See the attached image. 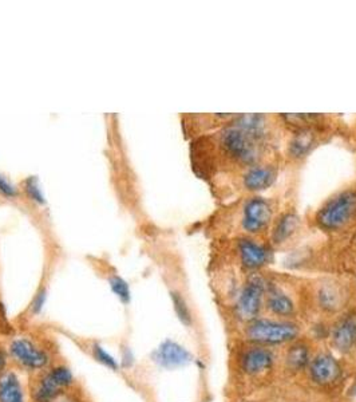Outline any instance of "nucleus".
Masks as SVG:
<instances>
[{
	"label": "nucleus",
	"mask_w": 356,
	"mask_h": 402,
	"mask_svg": "<svg viewBox=\"0 0 356 402\" xmlns=\"http://www.w3.org/2000/svg\"><path fill=\"white\" fill-rule=\"evenodd\" d=\"M172 298H173L174 310H176V313H177L179 321H181L184 325H188V326H189V325L192 323V316H191V311H189V309H188L185 300H184V298H182L179 294H177V293L172 294Z\"/></svg>",
	"instance_id": "obj_18"
},
{
	"label": "nucleus",
	"mask_w": 356,
	"mask_h": 402,
	"mask_svg": "<svg viewBox=\"0 0 356 402\" xmlns=\"http://www.w3.org/2000/svg\"><path fill=\"white\" fill-rule=\"evenodd\" d=\"M6 365H7V354L3 349H0V373L6 369Z\"/></svg>",
	"instance_id": "obj_22"
},
{
	"label": "nucleus",
	"mask_w": 356,
	"mask_h": 402,
	"mask_svg": "<svg viewBox=\"0 0 356 402\" xmlns=\"http://www.w3.org/2000/svg\"><path fill=\"white\" fill-rule=\"evenodd\" d=\"M276 203L272 199L261 194H249L240 206V229L252 238L266 234L276 217Z\"/></svg>",
	"instance_id": "obj_2"
},
{
	"label": "nucleus",
	"mask_w": 356,
	"mask_h": 402,
	"mask_svg": "<svg viewBox=\"0 0 356 402\" xmlns=\"http://www.w3.org/2000/svg\"><path fill=\"white\" fill-rule=\"evenodd\" d=\"M352 241L356 244V231H354V238H352Z\"/></svg>",
	"instance_id": "obj_23"
},
{
	"label": "nucleus",
	"mask_w": 356,
	"mask_h": 402,
	"mask_svg": "<svg viewBox=\"0 0 356 402\" xmlns=\"http://www.w3.org/2000/svg\"><path fill=\"white\" fill-rule=\"evenodd\" d=\"M0 402H25L23 389L14 373L0 375Z\"/></svg>",
	"instance_id": "obj_13"
},
{
	"label": "nucleus",
	"mask_w": 356,
	"mask_h": 402,
	"mask_svg": "<svg viewBox=\"0 0 356 402\" xmlns=\"http://www.w3.org/2000/svg\"><path fill=\"white\" fill-rule=\"evenodd\" d=\"M339 290L336 288V286H332V284H326L322 287L320 293H319V297H320V302L323 306L326 307H336L338 303H339V299H341V295H339Z\"/></svg>",
	"instance_id": "obj_17"
},
{
	"label": "nucleus",
	"mask_w": 356,
	"mask_h": 402,
	"mask_svg": "<svg viewBox=\"0 0 356 402\" xmlns=\"http://www.w3.org/2000/svg\"><path fill=\"white\" fill-rule=\"evenodd\" d=\"M154 359L158 365H161L163 368L173 369V368H179V366L188 365L192 361V356L181 344L173 342V341H165L156 350Z\"/></svg>",
	"instance_id": "obj_10"
},
{
	"label": "nucleus",
	"mask_w": 356,
	"mask_h": 402,
	"mask_svg": "<svg viewBox=\"0 0 356 402\" xmlns=\"http://www.w3.org/2000/svg\"><path fill=\"white\" fill-rule=\"evenodd\" d=\"M0 192H3L7 196H14L15 194V188L7 180L3 179L1 176H0Z\"/></svg>",
	"instance_id": "obj_21"
},
{
	"label": "nucleus",
	"mask_w": 356,
	"mask_h": 402,
	"mask_svg": "<svg viewBox=\"0 0 356 402\" xmlns=\"http://www.w3.org/2000/svg\"><path fill=\"white\" fill-rule=\"evenodd\" d=\"M74 377L64 366H57L46 374L35 390V401L51 402L55 400L63 389L71 387Z\"/></svg>",
	"instance_id": "obj_6"
},
{
	"label": "nucleus",
	"mask_w": 356,
	"mask_h": 402,
	"mask_svg": "<svg viewBox=\"0 0 356 402\" xmlns=\"http://www.w3.org/2000/svg\"><path fill=\"white\" fill-rule=\"evenodd\" d=\"M354 137H355V144H356V130H355V134H354Z\"/></svg>",
	"instance_id": "obj_24"
},
{
	"label": "nucleus",
	"mask_w": 356,
	"mask_h": 402,
	"mask_svg": "<svg viewBox=\"0 0 356 402\" xmlns=\"http://www.w3.org/2000/svg\"><path fill=\"white\" fill-rule=\"evenodd\" d=\"M10 351L20 365L29 369H43L50 361L43 350L26 338H18L13 341Z\"/></svg>",
	"instance_id": "obj_8"
},
{
	"label": "nucleus",
	"mask_w": 356,
	"mask_h": 402,
	"mask_svg": "<svg viewBox=\"0 0 356 402\" xmlns=\"http://www.w3.org/2000/svg\"><path fill=\"white\" fill-rule=\"evenodd\" d=\"M334 346L339 351H350L356 344V314H348L336 325L332 334Z\"/></svg>",
	"instance_id": "obj_11"
},
{
	"label": "nucleus",
	"mask_w": 356,
	"mask_h": 402,
	"mask_svg": "<svg viewBox=\"0 0 356 402\" xmlns=\"http://www.w3.org/2000/svg\"><path fill=\"white\" fill-rule=\"evenodd\" d=\"M110 286H111L113 291L118 295V298L122 302H129L130 291H129V286L126 284L125 281H122L119 276H113L110 279Z\"/></svg>",
	"instance_id": "obj_20"
},
{
	"label": "nucleus",
	"mask_w": 356,
	"mask_h": 402,
	"mask_svg": "<svg viewBox=\"0 0 356 402\" xmlns=\"http://www.w3.org/2000/svg\"><path fill=\"white\" fill-rule=\"evenodd\" d=\"M301 222L300 217L294 209H287L282 212L279 216L275 217L273 223L271 225L269 234L271 241L275 246H282L284 243L289 241L300 231Z\"/></svg>",
	"instance_id": "obj_9"
},
{
	"label": "nucleus",
	"mask_w": 356,
	"mask_h": 402,
	"mask_svg": "<svg viewBox=\"0 0 356 402\" xmlns=\"http://www.w3.org/2000/svg\"><path fill=\"white\" fill-rule=\"evenodd\" d=\"M266 294V282L261 276L252 275L242 287L238 303L236 313L242 321H253L261 307V300Z\"/></svg>",
	"instance_id": "obj_5"
},
{
	"label": "nucleus",
	"mask_w": 356,
	"mask_h": 402,
	"mask_svg": "<svg viewBox=\"0 0 356 402\" xmlns=\"http://www.w3.org/2000/svg\"><path fill=\"white\" fill-rule=\"evenodd\" d=\"M311 375L315 382L328 385L339 378L341 366L331 356H319L312 363Z\"/></svg>",
	"instance_id": "obj_12"
},
{
	"label": "nucleus",
	"mask_w": 356,
	"mask_h": 402,
	"mask_svg": "<svg viewBox=\"0 0 356 402\" xmlns=\"http://www.w3.org/2000/svg\"><path fill=\"white\" fill-rule=\"evenodd\" d=\"M272 362L273 358L269 351L263 349H253L242 358V368L249 374H259L268 370L272 366Z\"/></svg>",
	"instance_id": "obj_14"
},
{
	"label": "nucleus",
	"mask_w": 356,
	"mask_h": 402,
	"mask_svg": "<svg viewBox=\"0 0 356 402\" xmlns=\"http://www.w3.org/2000/svg\"><path fill=\"white\" fill-rule=\"evenodd\" d=\"M308 362V349L304 344H295L287 356V363L292 370H301Z\"/></svg>",
	"instance_id": "obj_16"
},
{
	"label": "nucleus",
	"mask_w": 356,
	"mask_h": 402,
	"mask_svg": "<svg viewBox=\"0 0 356 402\" xmlns=\"http://www.w3.org/2000/svg\"><path fill=\"white\" fill-rule=\"evenodd\" d=\"M238 251L241 264L248 269L264 267L271 260V250L252 236H241L238 240Z\"/></svg>",
	"instance_id": "obj_7"
},
{
	"label": "nucleus",
	"mask_w": 356,
	"mask_h": 402,
	"mask_svg": "<svg viewBox=\"0 0 356 402\" xmlns=\"http://www.w3.org/2000/svg\"><path fill=\"white\" fill-rule=\"evenodd\" d=\"M278 176L279 166L271 160L251 165L238 173L241 189L249 194H260L267 191L276 182Z\"/></svg>",
	"instance_id": "obj_3"
},
{
	"label": "nucleus",
	"mask_w": 356,
	"mask_h": 402,
	"mask_svg": "<svg viewBox=\"0 0 356 402\" xmlns=\"http://www.w3.org/2000/svg\"><path fill=\"white\" fill-rule=\"evenodd\" d=\"M93 353H94V357L101 362L102 365H104L106 368H110L111 370H117L118 369V363L114 358L111 357L106 350H104L100 344H94L93 347Z\"/></svg>",
	"instance_id": "obj_19"
},
{
	"label": "nucleus",
	"mask_w": 356,
	"mask_h": 402,
	"mask_svg": "<svg viewBox=\"0 0 356 402\" xmlns=\"http://www.w3.org/2000/svg\"><path fill=\"white\" fill-rule=\"evenodd\" d=\"M268 309L272 310L273 313L282 316H288L294 313V302L288 295H285L282 290L272 287L268 295Z\"/></svg>",
	"instance_id": "obj_15"
},
{
	"label": "nucleus",
	"mask_w": 356,
	"mask_h": 402,
	"mask_svg": "<svg viewBox=\"0 0 356 402\" xmlns=\"http://www.w3.org/2000/svg\"><path fill=\"white\" fill-rule=\"evenodd\" d=\"M312 224L329 236L356 231V182L338 189L315 210Z\"/></svg>",
	"instance_id": "obj_1"
},
{
	"label": "nucleus",
	"mask_w": 356,
	"mask_h": 402,
	"mask_svg": "<svg viewBox=\"0 0 356 402\" xmlns=\"http://www.w3.org/2000/svg\"><path fill=\"white\" fill-rule=\"evenodd\" d=\"M297 328L291 323H280L273 321H253L247 328V337L253 342L282 343L294 340Z\"/></svg>",
	"instance_id": "obj_4"
}]
</instances>
